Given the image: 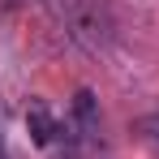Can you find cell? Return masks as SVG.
<instances>
[{
	"label": "cell",
	"instance_id": "1",
	"mask_svg": "<svg viewBox=\"0 0 159 159\" xmlns=\"http://www.w3.org/2000/svg\"><path fill=\"white\" fill-rule=\"evenodd\" d=\"M60 26L69 30V39L82 43L86 52H107L116 39V22L103 9V0H48Z\"/></svg>",
	"mask_w": 159,
	"mask_h": 159
},
{
	"label": "cell",
	"instance_id": "2",
	"mask_svg": "<svg viewBox=\"0 0 159 159\" xmlns=\"http://www.w3.org/2000/svg\"><path fill=\"white\" fill-rule=\"evenodd\" d=\"M73 120L82 125L86 138H99V99H95V90L82 86L78 95H73Z\"/></svg>",
	"mask_w": 159,
	"mask_h": 159
},
{
	"label": "cell",
	"instance_id": "3",
	"mask_svg": "<svg viewBox=\"0 0 159 159\" xmlns=\"http://www.w3.org/2000/svg\"><path fill=\"white\" fill-rule=\"evenodd\" d=\"M26 129H30V138H34L39 146H52L56 133H60V125L52 120V112H48L43 103H34V107L26 112Z\"/></svg>",
	"mask_w": 159,
	"mask_h": 159
},
{
	"label": "cell",
	"instance_id": "4",
	"mask_svg": "<svg viewBox=\"0 0 159 159\" xmlns=\"http://www.w3.org/2000/svg\"><path fill=\"white\" fill-rule=\"evenodd\" d=\"M133 129L142 133V138H151V142H159V112H146V116H138V125Z\"/></svg>",
	"mask_w": 159,
	"mask_h": 159
}]
</instances>
